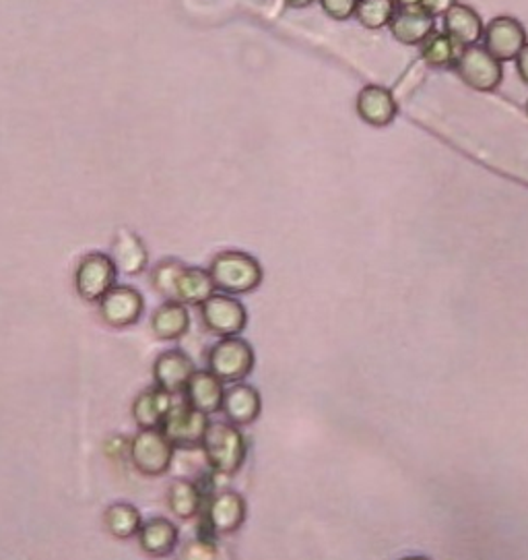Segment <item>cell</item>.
<instances>
[{"label":"cell","mask_w":528,"mask_h":560,"mask_svg":"<svg viewBox=\"0 0 528 560\" xmlns=\"http://www.w3.org/2000/svg\"><path fill=\"white\" fill-rule=\"evenodd\" d=\"M153 288L169 302L184 307H201L206 298L215 294L213 277L201 267H186L178 261H163L153 271Z\"/></svg>","instance_id":"obj_1"},{"label":"cell","mask_w":528,"mask_h":560,"mask_svg":"<svg viewBox=\"0 0 528 560\" xmlns=\"http://www.w3.org/2000/svg\"><path fill=\"white\" fill-rule=\"evenodd\" d=\"M204 459L217 476H236L244 468L248 457V440L240 426L213 422L203 443Z\"/></svg>","instance_id":"obj_2"},{"label":"cell","mask_w":528,"mask_h":560,"mask_svg":"<svg viewBox=\"0 0 528 560\" xmlns=\"http://www.w3.org/2000/svg\"><path fill=\"white\" fill-rule=\"evenodd\" d=\"M209 273L213 277L215 290L229 296H244L256 290L263 284L264 271L261 263L242 250H224L211 265Z\"/></svg>","instance_id":"obj_3"},{"label":"cell","mask_w":528,"mask_h":560,"mask_svg":"<svg viewBox=\"0 0 528 560\" xmlns=\"http://www.w3.org/2000/svg\"><path fill=\"white\" fill-rule=\"evenodd\" d=\"M256 366V353L244 337H224L206 356V371L215 374L225 385L244 383Z\"/></svg>","instance_id":"obj_4"},{"label":"cell","mask_w":528,"mask_h":560,"mask_svg":"<svg viewBox=\"0 0 528 560\" xmlns=\"http://www.w3.org/2000/svg\"><path fill=\"white\" fill-rule=\"evenodd\" d=\"M176 447L162 428H141L128 445V457L135 470L147 477L165 476L174 463Z\"/></svg>","instance_id":"obj_5"},{"label":"cell","mask_w":528,"mask_h":560,"mask_svg":"<svg viewBox=\"0 0 528 560\" xmlns=\"http://www.w3.org/2000/svg\"><path fill=\"white\" fill-rule=\"evenodd\" d=\"M209 426H211L209 414L192 408L186 401H180V403H174L169 414L165 415L162 431L176 449L192 451L203 447Z\"/></svg>","instance_id":"obj_6"},{"label":"cell","mask_w":528,"mask_h":560,"mask_svg":"<svg viewBox=\"0 0 528 560\" xmlns=\"http://www.w3.org/2000/svg\"><path fill=\"white\" fill-rule=\"evenodd\" d=\"M118 267L105 252H91L83 257L75 271V288L85 302H100L108 291L118 284Z\"/></svg>","instance_id":"obj_7"},{"label":"cell","mask_w":528,"mask_h":560,"mask_svg":"<svg viewBox=\"0 0 528 560\" xmlns=\"http://www.w3.org/2000/svg\"><path fill=\"white\" fill-rule=\"evenodd\" d=\"M246 518H248V502L238 493H222L206 498L201 513L204 532L209 538L236 534L244 525Z\"/></svg>","instance_id":"obj_8"},{"label":"cell","mask_w":528,"mask_h":560,"mask_svg":"<svg viewBox=\"0 0 528 560\" xmlns=\"http://www.w3.org/2000/svg\"><path fill=\"white\" fill-rule=\"evenodd\" d=\"M454 69L458 71V77L463 79V84L483 94L498 89L504 79L502 63L493 54H489L486 46H479V43L463 48Z\"/></svg>","instance_id":"obj_9"},{"label":"cell","mask_w":528,"mask_h":560,"mask_svg":"<svg viewBox=\"0 0 528 560\" xmlns=\"http://www.w3.org/2000/svg\"><path fill=\"white\" fill-rule=\"evenodd\" d=\"M204 329L217 337H238L248 325L244 304L229 294H213L201 304Z\"/></svg>","instance_id":"obj_10"},{"label":"cell","mask_w":528,"mask_h":560,"mask_svg":"<svg viewBox=\"0 0 528 560\" xmlns=\"http://www.w3.org/2000/svg\"><path fill=\"white\" fill-rule=\"evenodd\" d=\"M144 298L133 286H116L100 300V316L112 329H128L141 321Z\"/></svg>","instance_id":"obj_11"},{"label":"cell","mask_w":528,"mask_h":560,"mask_svg":"<svg viewBox=\"0 0 528 560\" xmlns=\"http://www.w3.org/2000/svg\"><path fill=\"white\" fill-rule=\"evenodd\" d=\"M483 40L489 54H493L500 63H510L516 61L520 50L527 46V29L516 17L502 15L488 23Z\"/></svg>","instance_id":"obj_12"},{"label":"cell","mask_w":528,"mask_h":560,"mask_svg":"<svg viewBox=\"0 0 528 560\" xmlns=\"http://www.w3.org/2000/svg\"><path fill=\"white\" fill-rule=\"evenodd\" d=\"M194 373H197V366L192 358L178 348L160 353L153 364L155 387H160L169 395L184 394Z\"/></svg>","instance_id":"obj_13"},{"label":"cell","mask_w":528,"mask_h":560,"mask_svg":"<svg viewBox=\"0 0 528 560\" xmlns=\"http://www.w3.org/2000/svg\"><path fill=\"white\" fill-rule=\"evenodd\" d=\"M261 412H263V397L261 391L250 383L246 381L236 383L225 389L222 414L229 424L244 428L254 424L261 418Z\"/></svg>","instance_id":"obj_14"},{"label":"cell","mask_w":528,"mask_h":560,"mask_svg":"<svg viewBox=\"0 0 528 560\" xmlns=\"http://www.w3.org/2000/svg\"><path fill=\"white\" fill-rule=\"evenodd\" d=\"M357 114L367 125L382 128L392 125L399 114V104L385 85H366L357 96Z\"/></svg>","instance_id":"obj_15"},{"label":"cell","mask_w":528,"mask_h":560,"mask_svg":"<svg viewBox=\"0 0 528 560\" xmlns=\"http://www.w3.org/2000/svg\"><path fill=\"white\" fill-rule=\"evenodd\" d=\"M388 27L397 42L405 46H422L433 34L436 22L419 4V7H401Z\"/></svg>","instance_id":"obj_16"},{"label":"cell","mask_w":528,"mask_h":560,"mask_svg":"<svg viewBox=\"0 0 528 560\" xmlns=\"http://www.w3.org/2000/svg\"><path fill=\"white\" fill-rule=\"evenodd\" d=\"M137 538L144 555L153 559H165L176 550L180 542V530L172 519L151 518L142 521L141 532Z\"/></svg>","instance_id":"obj_17"},{"label":"cell","mask_w":528,"mask_h":560,"mask_svg":"<svg viewBox=\"0 0 528 560\" xmlns=\"http://www.w3.org/2000/svg\"><path fill=\"white\" fill-rule=\"evenodd\" d=\"M225 383H222L211 371H197L190 378L184 401L204 414H217L224 406Z\"/></svg>","instance_id":"obj_18"},{"label":"cell","mask_w":528,"mask_h":560,"mask_svg":"<svg viewBox=\"0 0 528 560\" xmlns=\"http://www.w3.org/2000/svg\"><path fill=\"white\" fill-rule=\"evenodd\" d=\"M444 27H447L448 36L461 48L477 46L486 34V27H483L479 13L473 7L461 4V2L456 7H452L444 15Z\"/></svg>","instance_id":"obj_19"},{"label":"cell","mask_w":528,"mask_h":560,"mask_svg":"<svg viewBox=\"0 0 528 560\" xmlns=\"http://www.w3.org/2000/svg\"><path fill=\"white\" fill-rule=\"evenodd\" d=\"M206 495L204 488L194 480H176L167 488V507L169 511L183 521L201 518Z\"/></svg>","instance_id":"obj_20"},{"label":"cell","mask_w":528,"mask_h":560,"mask_svg":"<svg viewBox=\"0 0 528 560\" xmlns=\"http://www.w3.org/2000/svg\"><path fill=\"white\" fill-rule=\"evenodd\" d=\"M174 406V395L165 394L160 387L142 391L133 403V418L139 428H162L165 415Z\"/></svg>","instance_id":"obj_21"},{"label":"cell","mask_w":528,"mask_h":560,"mask_svg":"<svg viewBox=\"0 0 528 560\" xmlns=\"http://www.w3.org/2000/svg\"><path fill=\"white\" fill-rule=\"evenodd\" d=\"M151 329L162 341H178L190 332V312L180 302L165 300L151 316Z\"/></svg>","instance_id":"obj_22"},{"label":"cell","mask_w":528,"mask_h":560,"mask_svg":"<svg viewBox=\"0 0 528 560\" xmlns=\"http://www.w3.org/2000/svg\"><path fill=\"white\" fill-rule=\"evenodd\" d=\"M112 259L118 271H123L126 275H139L147 267L149 254H147L144 245L133 232L121 229L116 234V240L112 247Z\"/></svg>","instance_id":"obj_23"},{"label":"cell","mask_w":528,"mask_h":560,"mask_svg":"<svg viewBox=\"0 0 528 560\" xmlns=\"http://www.w3.org/2000/svg\"><path fill=\"white\" fill-rule=\"evenodd\" d=\"M103 523L116 539L135 538L142 527L141 511L133 502H114L105 509Z\"/></svg>","instance_id":"obj_24"},{"label":"cell","mask_w":528,"mask_h":560,"mask_svg":"<svg viewBox=\"0 0 528 560\" xmlns=\"http://www.w3.org/2000/svg\"><path fill=\"white\" fill-rule=\"evenodd\" d=\"M463 48L454 42L448 34H431L422 43V59L433 69H450L456 66Z\"/></svg>","instance_id":"obj_25"},{"label":"cell","mask_w":528,"mask_h":560,"mask_svg":"<svg viewBox=\"0 0 528 560\" xmlns=\"http://www.w3.org/2000/svg\"><path fill=\"white\" fill-rule=\"evenodd\" d=\"M397 0H360L355 17L367 29H382L397 15Z\"/></svg>","instance_id":"obj_26"},{"label":"cell","mask_w":528,"mask_h":560,"mask_svg":"<svg viewBox=\"0 0 528 560\" xmlns=\"http://www.w3.org/2000/svg\"><path fill=\"white\" fill-rule=\"evenodd\" d=\"M357 2L360 0H320L326 15L337 20V22H345L351 20L357 11Z\"/></svg>","instance_id":"obj_27"},{"label":"cell","mask_w":528,"mask_h":560,"mask_svg":"<svg viewBox=\"0 0 528 560\" xmlns=\"http://www.w3.org/2000/svg\"><path fill=\"white\" fill-rule=\"evenodd\" d=\"M456 4H458V0H422V7L426 9L431 17L447 15L448 11Z\"/></svg>","instance_id":"obj_28"},{"label":"cell","mask_w":528,"mask_h":560,"mask_svg":"<svg viewBox=\"0 0 528 560\" xmlns=\"http://www.w3.org/2000/svg\"><path fill=\"white\" fill-rule=\"evenodd\" d=\"M188 557H190V560H213V548L206 539H203V542L192 544L188 548Z\"/></svg>","instance_id":"obj_29"},{"label":"cell","mask_w":528,"mask_h":560,"mask_svg":"<svg viewBox=\"0 0 528 560\" xmlns=\"http://www.w3.org/2000/svg\"><path fill=\"white\" fill-rule=\"evenodd\" d=\"M516 71H518L520 79L528 85V43L520 50V54L516 59Z\"/></svg>","instance_id":"obj_30"},{"label":"cell","mask_w":528,"mask_h":560,"mask_svg":"<svg viewBox=\"0 0 528 560\" xmlns=\"http://www.w3.org/2000/svg\"><path fill=\"white\" fill-rule=\"evenodd\" d=\"M289 7H296V9H304V7H310L314 0H285Z\"/></svg>","instance_id":"obj_31"},{"label":"cell","mask_w":528,"mask_h":560,"mask_svg":"<svg viewBox=\"0 0 528 560\" xmlns=\"http://www.w3.org/2000/svg\"><path fill=\"white\" fill-rule=\"evenodd\" d=\"M399 7H419L422 0H397Z\"/></svg>","instance_id":"obj_32"},{"label":"cell","mask_w":528,"mask_h":560,"mask_svg":"<svg viewBox=\"0 0 528 560\" xmlns=\"http://www.w3.org/2000/svg\"><path fill=\"white\" fill-rule=\"evenodd\" d=\"M401 560H429V559H426V557H406V559H401Z\"/></svg>","instance_id":"obj_33"},{"label":"cell","mask_w":528,"mask_h":560,"mask_svg":"<svg viewBox=\"0 0 528 560\" xmlns=\"http://www.w3.org/2000/svg\"><path fill=\"white\" fill-rule=\"evenodd\" d=\"M527 112H528V104H527Z\"/></svg>","instance_id":"obj_34"}]
</instances>
